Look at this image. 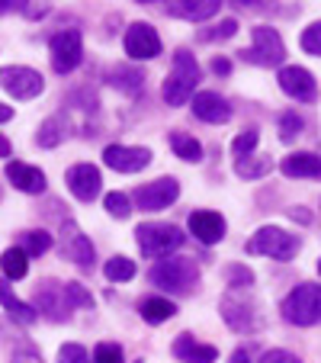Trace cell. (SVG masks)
I'll return each mask as SVG.
<instances>
[{
	"label": "cell",
	"mask_w": 321,
	"mask_h": 363,
	"mask_svg": "<svg viewBox=\"0 0 321 363\" xmlns=\"http://www.w3.org/2000/svg\"><path fill=\"white\" fill-rule=\"evenodd\" d=\"M219 312L225 318V325L238 335H254V331L264 328V312H260V302L254 299L244 289H232V293L222 296Z\"/></svg>",
	"instance_id": "6da1fadb"
},
{
	"label": "cell",
	"mask_w": 321,
	"mask_h": 363,
	"mask_svg": "<svg viewBox=\"0 0 321 363\" xmlns=\"http://www.w3.org/2000/svg\"><path fill=\"white\" fill-rule=\"evenodd\" d=\"M199 84V62L186 52V48H177L174 52V68H171V77L164 81L161 94H164V103L167 106H184L186 100H193V90Z\"/></svg>",
	"instance_id": "7a4b0ae2"
},
{
	"label": "cell",
	"mask_w": 321,
	"mask_h": 363,
	"mask_svg": "<svg viewBox=\"0 0 321 363\" xmlns=\"http://www.w3.org/2000/svg\"><path fill=\"white\" fill-rule=\"evenodd\" d=\"M148 280L157 289H167V293H190L199 283V270L190 257H164L151 267Z\"/></svg>",
	"instance_id": "3957f363"
},
{
	"label": "cell",
	"mask_w": 321,
	"mask_h": 363,
	"mask_svg": "<svg viewBox=\"0 0 321 363\" xmlns=\"http://www.w3.org/2000/svg\"><path fill=\"white\" fill-rule=\"evenodd\" d=\"M283 318L299 328H312L321 322V286L315 283H302L283 299Z\"/></svg>",
	"instance_id": "277c9868"
},
{
	"label": "cell",
	"mask_w": 321,
	"mask_h": 363,
	"mask_svg": "<svg viewBox=\"0 0 321 363\" xmlns=\"http://www.w3.org/2000/svg\"><path fill=\"white\" fill-rule=\"evenodd\" d=\"M247 254H264L270 261H293L295 254H299V238L276 225H264L251 235Z\"/></svg>",
	"instance_id": "5b68a950"
},
{
	"label": "cell",
	"mask_w": 321,
	"mask_h": 363,
	"mask_svg": "<svg viewBox=\"0 0 321 363\" xmlns=\"http://www.w3.org/2000/svg\"><path fill=\"white\" fill-rule=\"evenodd\" d=\"M186 235L177 225H164V222H148V225L135 228V245L145 257H167L184 245Z\"/></svg>",
	"instance_id": "8992f818"
},
{
	"label": "cell",
	"mask_w": 321,
	"mask_h": 363,
	"mask_svg": "<svg viewBox=\"0 0 321 363\" xmlns=\"http://www.w3.org/2000/svg\"><path fill=\"white\" fill-rule=\"evenodd\" d=\"M241 58L251 65H260V68H274V65H283L286 58V45H283L280 33L270 26H254L251 29V48L241 52Z\"/></svg>",
	"instance_id": "52a82bcc"
},
{
	"label": "cell",
	"mask_w": 321,
	"mask_h": 363,
	"mask_svg": "<svg viewBox=\"0 0 321 363\" xmlns=\"http://www.w3.org/2000/svg\"><path fill=\"white\" fill-rule=\"evenodd\" d=\"M48 55H52V68L55 74H71L84 58V39L77 29H62L48 42Z\"/></svg>",
	"instance_id": "ba28073f"
},
{
	"label": "cell",
	"mask_w": 321,
	"mask_h": 363,
	"mask_svg": "<svg viewBox=\"0 0 321 363\" xmlns=\"http://www.w3.org/2000/svg\"><path fill=\"white\" fill-rule=\"evenodd\" d=\"M35 308L52 322H64L71 315V299H68V283L58 280H42L35 283Z\"/></svg>",
	"instance_id": "9c48e42d"
},
{
	"label": "cell",
	"mask_w": 321,
	"mask_h": 363,
	"mask_svg": "<svg viewBox=\"0 0 321 363\" xmlns=\"http://www.w3.org/2000/svg\"><path fill=\"white\" fill-rule=\"evenodd\" d=\"M177 196H180V184L174 177L151 180V184L138 186V190L132 193L135 206H138V209H145V213H161V209H167V206H171Z\"/></svg>",
	"instance_id": "30bf717a"
},
{
	"label": "cell",
	"mask_w": 321,
	"mask_h": 363,
	"mask_svg": "<svg viewBox=\"0 0 321 363\" xmlns=\"http://www.w3.org/2000/svg\"><path fill=\"white\" fill-rule=\"evenodd\" d=\"M125 55L132 62H151L161 55V35L151 23H132L125 29Z\"/></svg>",
	"instance_id": "8fae6325"
},
{
	"label": "cell",
	"mask_w": 321,
	"mask_h": 363,
	"mask_svg": "<svg viewBox=\"0 0 321 363\" xmlns=\"http://www.w3.org/2000/svg\"><path fill=\"white\" fill-rule=\"evenodd\" d=\"M62 257L71 264H77L81 270H90L94 267V245H90V238L81 232V225L77 222H64L62 225Z\"/></svg>",
	"instance_id": "7c38bea8"
},
{
	"label": "cell",
	"mask_w": 321,
	"mask_h": 363,
	"mask_svg": "<svg viewBox=\"0 0 321 363\" xmlns=\"http://www.w3.org/2000/svg\"><path fill=\"white\" fill-rule=\"evenodd\" d=\"M4 90H7L13 100H33L45 90V81H42L39 71L23 68V65H13V68H4Z\"/></svg>",
	"instance_id": "4fadbf2b"
},
{
	"label": "cell",
	"mask_w": 321,
	"mask_h": 363,
	"mask_svg": "<svg viewBox=\"0 0 321 363\" xmlns=\"http://www.w3.org/2000/svg\"><path fill=\"white\" fill-rule=\"evenodd\" d=\"M276 81H280L283 94L293 96V100H299V103H315V96H318V84H315L312 71L299 68V65H286Z\"/></svg>",
	"instance_id": "5bb4252c"
},
{
	"label": "cell",
	"mask_w": 321,
	"mask_h": 363,
	"mask_svg": "<svg viewBox=\"0 0 321 363\" xmlns=\"http://www.w3.org/2000/svg\"><path fill=\"white\" fill-rule=\"evenodd\" d=\"M64 184H68V190H71V196H74V199H81V203H90V199L100 196V184H103L100 167H94V164H74V167H68V174H64Z\"/></svg>",
	"instance_id": "9a60e30c"
},
{
	"label": "cell",
	"mask_w": 321,
	"mask_h": 363,
	"mask_svg": "<svg viewBox=\"0 0 321 363\" xmlns=\"http://www.w3.org/2000/svg\"><path fill=\"white\" fill-rule=\"evenodd\" d=\"M103 161H106V167H113L119 174H135L151 164V151L132 148V145H110V148L103 151Z\"/></svg>",
	"instance_id": "2e32d148"
},
{
	"label": "cell",
	"mask_w": 321,
	"mask_h": 363,
	"mask_svg": "<svg viewBox=\"0 0 321 363\" xmlns=\"http://www.w3.org/2000/svg\"><path fill=\"white\" fill-rule=\"evenodd\" d=\"M193 116L203 119V123H228L232 119V106H228L225 96H219L215 90H199L196 96H193Z\"/></svg>",
	"instance_id": "e0dca14e"
},
{
	"label": "cell",
	"mask_w": 321,
	"mask_h": 363,
	"mask_svg": "<svg viewBox=\"0 0 321 363\" xmlns=\"http://www.w3.org/2000/svg\"><path fill=\"white\" fill-rule=\"evenodd\" d=\"M190 232L203 245H219L225 238V219L219 213H209V209H196V213H190Z\"/></svg>",
	"instance_id": "ac0fdd59"
},
{
	"label": "cell",
	"mask_w": 321,
	"mask_h": 363,
	"mask_svg": "<svg viewBox=\"0 0 321 363\" xmlns=\"http://www.w3.org/2000/svg\"><path fill=\"white\" fill-rule=\"evenodd\" d=\"M174 357L184 363H215L219 360V350L212 347V344H199L193 335H177L174 341Z\"/></svg>",
	"instance_id": "d6986e66"
},
{
	"label": "cell",
	"mask_w": 321,
	"mask_h": 363,
	"mask_svg": "<svg viewBox=\"0 0 321 363\" xmlns=\"http://www.w3.org/2000/svg\"><path fill=\"white\" fill-rule=\"evenodd\" d=\"M7 180L16 186L20 193H42L45 190V174L33 164H23V161H10L7 164Z\"/></svg>",
	"instance_id": "ffe728a7"
},
{
	"label": "cell",
	"mask_w": 321,
	"mask_h": 363,
	"mask_svg": "<svg viewBox=\"0 0 321 363\" xmlns=\"http://www.w3.org/2000/svg\"><path fill=\"white\" fill-rule=\"evenodd\" d=\"M280 171L286 177H312V180H321V158L312 155V151H293L286 155L280 164Z\"/></svg>",
	"instance_id": "44dd1931"
},
{
	"label": "cell",
	"mask_w": 321,
	"mask_h": 363,
	"mask_svg": "<svg viewBox=\"0 0 321 363\" xmlns=\"http://www.w3.org/2000/svg\"><path fill=\"white\" fill-rule=\"evenodd\" d=\"M219 0H174L171 7V13L174 16H184V20H190V23H203V20H212V16L219 13Z\"/></svg>",
	"instance_id": "7402d4cb"
},
{
	"label": "cell",
	"mask_w": 321,
	"mask_h": 363,
	"mask_svg": "<svg viewBox=\"0 0 321 363\" xmlns=\"http://www.w3.org/2000/svg\"><path fill=\"white\" fill-rule=\"evenodd\" d=\"M138 315H142L148 325H161V322L177 315V306H174L171 299H164V296H148V299L138 302Z\"/></svg>",
	"instance_id": "603a6c76"
},
{
	"label": "cell",
	"mask_w": 321,
	"mask_h": 363,
	"mask_svg": "<svg viewBox=\"0 0 321 363\" xmlns=\"http://www.w3.org/2000/svg\"><path fill=\"white\" fill-rule=\"evenodd\" d=\"M274 171V158L270 155H244V158L235 161V174L244 180H260Z\"/></svg>",
	"instance_id": "cb8c5ba5"
},
{
	"label": "cell",
	"mask_w": 321,
	"mask_h": 363,
	"mask_svg": "<svg viewBox=\"0 0 321 363\" xmlns=\"http://www.w3.org/2000/svg\"><path fill=\"white\" fill-rule=\"evenodd\" d=\"M110 84L116 90H123V94L135 96V94H142L145 90V74L142 71H135V68H129V65H116V68L110 71Z\"/></svg>",
	"instance_id": "d4e9b609"
},
{
	"label": "cell",
	"mask_w": 321,
	"mask_h": 363,
	"mask_svg": "<svg viewBox=\"0 0 321 363\" xmlns=\"http://www.w3.org/2000/svg\"><path fill=\"white\" fill-rule=\"evenodd\" d=\"M64 129H68V119L64 116H48L39 125V132H35V145L39 148H58L64 142Z\"/></svg>",
	"instance_id": "484cf974"
},
{
	"label": "cell",
	"mask_w": 321,
	"mask_h": 363,
	"mask_svg": "<svg viewBox=\"0 0 321 363\" xmlns=\"http://www.w3.org/2000/svg\"><path fill=\"white\" fill-rule=\"evenodd\" d=\"M171 148L186 164H199V161H203V145L193 135H186V132H171Z\"/></svg>",
	"instance_id": "4316f807"
},
{
	"label": "cell",
	"mask_w": 321,
	"mask_h": 363,
	"mask_svg": "<svg viewBox=\"0 0 321 363\" xmlns=\"http://www.w3.org/2000/svg\"><path fill=\"white\" fill-rule=\"evenodd\" d=\"M0 296H4V308H7V315L13 318V322H20V325H33L35 318H39V308H33V306H26V302H20L13 293H10V286L4 283V289H0Z\"/></svg>",
	"instance_id": "83f0119b"
},
{
	"label": "cell",
	"mask_w": 321,
	"mask_h": 363,
	"mask_svg": "<svg viewBox=\"0 0 321 363\" xmlns=\"http://www.w3.org/2000/svg\"><path fill=\"white\" fill-rule=\"evenodd\" d=\"M29 270V254L23 247H7L4 251V277L7 280H23Z\"/></svg>",
	"instance_id": "f1b7e54d"
},
{
	"label": "cell",
	"mask_w": 321,
	"mask_h": 363,
	"mask_svg": "<svg viewBox=\"0 0 321 363\" xmlns=\"http://www.w3.org/2000/svg\"><path fill=\"white\" fill-rule=\"evenodd\" d=\"M103 274H106V280L110 283H129L132 277H135V261H129V257H110L106 261V267H103Z\"/></svg>",
	"instance_id": "f546056e"
},
{
	"label": "cell",
	"mask_w": 321,
	"mask_h": 363,
	"mask_svg": "<svg viewBox=\"0 0 321 363\" xmlns=\"http://www.w3.org/2000/svg\"><path fill=\"white\" fill-rule=\"evenodd\" d=\"M20 247L29 254V257H39L52 247V235L42 232V228H33V232H23L20 235Z\"/></svg>",
	"instance_id": "4dcf8cb0"
},
{
	"label": "cell",
	"mask_w": 321,
	"mask_h": 363,
	"mask_svg": "<svg viewBox=\"0 0 321 363\" xmlns=\"http://www.w3.org/2000/svg\"><path fill=\"white\" fill-rule=\"evenodd\" d=\"M103 206H106V213H110L113 219H129L132 216V199L125 196V193H106Z\"/></svg>",
	"instance_id": "1f68e13d"
},
{
	"label": "cell",
	"mask_w": 321,
	"mask_h": 363,
	"mask_svg": "<svg viewBox=\"0 0 321 363\" xmlns=\"http://www.w3.org/2000/svg\"><path fill=\"white\" fill-rule=\"evenodd\" d=\"M299 132H302V116H295L293 110L289 113H283L280 116V142H295L299 138Z\"/></svg>",
	"instance_id": "d6a6232c"
},
{
	"label": "cell",
	"mask_w": 321,
	"mask_h": 363,
	"mask_svg": "<svg viewBox=\"0 0 321 363\" xmlns=\"http://www.w3.org/2000/svg\"><path fill=\"white\" fill-rule=\"evenodd\" d=\"M257 142H260V132L251 125V129H244V132H241V135H235L232 151H235V155H238V158H244V155H251V151L257 148Z\"/></svg>",
	"instance_id": "836d02e7"
},
{
	"label": "cell",
	"mask_w": 321,
	"mask_h": 363,
	"mask_svg": "<svg viewBox=\"0 0 321 363\" xmlns=\"http://www.w3.org/2000/svg\"><path fill=\"white\" fill-rule=\"evenodd\" d=\"M225 280L232 289H247L254 283V274L244 267V264H232V267L225 270Z\"/></svg>",
	"instance_id": "e575fe53"
},
{
	"label": "cell",
	"mask_w": 321,
	"mask_h": 363,
	"mask_svg": "<svg viewBox=\"0 0 321 363\" xmlns=\"http://www.w3.org/2000/svg\"><path fill=\"white\" fill-rule=\"evenodd\" d=\"M235 33H238V20H222L219 26H212V29H203V33H199V39H203V42H215V39H232Z\"/></svg>",
	"instance_id": "d590c367"
},
{
	"label": "cell",
	"mask_w": 321,
	"mask_h": 363,
	"mask_svg": "<svg viewBox=\"0 0 321 363\" xmlns=\"http://www.w3.org/2000/svg\"><path fill=\"white\" fill-rule=\"evenodd\" d=\"M94 363H123V347H119V344H113V341L96 344Z\"/></svg>",
	"instance_id": "8d00e7d4"
},
{
	"label": "cell",
	"mask_w": 321,
	"mask_h": 363,
	"mask_svg": "<svg viewBox=\"0 0 321 363\" xmlns=\"http://www.w3.org/2000/svg\"><path fill=\"white\" fill-rule=\"evenodd\" d=\"M302 48H305L308 55H318L321 58V20L312 23V26L302 33Z\"/></svg>",
	"instance_id": "74e56055"
},
{
	"label": "cell",
	"mask_w": 321,
	"mask_h": 363,
	"mask_svg": "<svg viewBox=\"0 0 321 363\" xmlns=\"http://www.w3.org/2000/svg\"><path fill=\"white\" fill-rule=\"evenodd\" d=\"M58 363H90V357L81 344H64V347L58 350Z\"/></svg>",
	"instance_id": "f35d334b"
},
{
	"label": "cell",
	"mask_w": 321,
	"mask_h": 363,
	"mask_svg": "<svg viewBox=\"0 0 321 363\" xmlns=\"http://www.w3.org/2000/svg\"><path fill=\"white\" fill-rule=\"evenodd\" d=\"M68 299H71V306H81V308H90V306H94V296H90L87 293V289H84L81 286V283H74V280H71L68 283Z\"/></svg>",
	"instance_id": "ab89813d"
},
{
	"label": "cell",
	"mask_w": 321,
	"mask_h": 363,
	"mask_svg": "<svg viewBox=\"0 0 321 363\" xmlns=\"http://www.w3.org/2000/svg\"><path fill=\"white\" fill-rule=\"evenodd\" d=\"M260 363H302V360L295 354H289V350H266L260 357Z\"/></svg>",
	"instance_id": "60d3db41"
},
{
	"label": "cell",
	"mask_w": 321,
	"mask_h": 363,
	"mask_svg": "<svg viewBox=\"0 0 321 363\" xmlns=\"http://www.w3.org/2000/svg\"><path fill=\"white\" fill-rule=\"evenodd\" d=\"M10 363H42V357H39V350H33V347H20L10 354Z\"/></svg>",
	"instance_id": "b9f144b4"
},
{
	"label": "cell",
	"mask_w": 321,
	"mask_h": 363,
	"mask_svg": "<svg viewBox=\"0 0 321 363\" xmlns=\"http://www.w3.org/2000/svg\"><path fill=\"white\" fill-rule=\"evenodd\" d=\"M26 4L29 0H0V10L4 13H26Z\"/></svg>",
	"instance_id": "7bdbcfd3"
},
{
	"label": "cell",
	"mask_w": 321,
	"mask_h": 363,
	"mask_svg": "<svg viewBox=\"0 0 321 363\" xmlns=\"http://www.w3.org/2000/svg\"><path fill=\"white\" fill-rule=\"evenodd\" d=\"M212 71H215V74H232V62H228V58H222V55H215L212 58Z\"/></svg>",
	"instance_id": "ee69618b"
},
{
	"label": "cell",
	"mask_w": 321,
	"mask_h": 363,
	"mask_svg": "<svg viewBox=\"0 0 321 363\" xmlns=\"http://www.w3.org/2000/svg\"><path fill=\"white\" fill-rule=\"evenodd\" d=\"M232 7H241V10H254V7H260V0H228Z\"/></svg>",
	"instance_id": "f6af8a7d"
},
{
	"label": "cell",
	"mask_w": 321,
	"mask_h": 363,
	"mask_svg": "<svg viewBox=\"0 0 321 363\" xmlns=\"http://www.w3.org/2000/svg\"><path fill=\"white\" fill-rule=\"evenodd\" d=\"M232 363H251V360H247V350H244V347L235 350V354H232Z\"/></svg>",
	"instance_id": "bcb514c9"
},
{
	"label": "cell",
	"mask_w": 321,
	"mask_h": 363,
	"mask_svg": "<svg viewBox=\"0 0 321 363\" xmlns=\"http://www.w3.org/2000/svg\"><path fill=\"white\" fill-rule=\"evenodd\" d=\"M138 4H161V0H138Z\"/></svg>",
	"instance_id": "7dc6e473"
},
{
	"label": "cell",
	"mask_w": 321,
	"mask_h": 363,
	"mask_svg": "<svg viewBox=\"0 0 321 363\" xmlns=\"http://www.w3.org/2000/svg\"><path fill=\"white\" fill-rule=\"evenodd\" d=\"M318 274H321V261H318Z\"/></svg>",
	"instance_id": "c3c4849f"
},
{
	"label": "cell",
	"mask_w": 321,
	"mask_h": 363,
	"mask_svg": "<svg viewBox=\"0 0 321 363\" xmlns=\"http://www.w3.org/2000/svg\"><path fill=\"white\" fill-rule=\"evenodd\" d=\"M138 363H142V360H138Z\"/></svg>",
	"instance_id": "681fc988"
}]
</instances>
